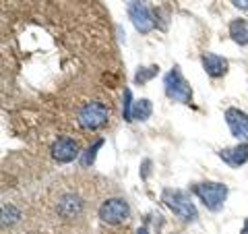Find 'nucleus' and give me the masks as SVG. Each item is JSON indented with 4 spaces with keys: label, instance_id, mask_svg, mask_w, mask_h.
Returning <instances> with one entry per match:
<instances>
[{
    "label": "nucleus",
    "instance_id": "f257e3e1",
    "mask_svg": "<svg viewBox=\"0 0 248 234\" xmlns=\"http://www.w3.org/2000/svg\"><path fill=\"white\" fill-rule=\"evenodd\" d=\"M161 199H164V203L172 209L180 220H184V222H195L197 220V207L192 205L190 197L184 191L166 189L164 193H161Z\"/></svg>",
    "mask_w": 248,
    "mask_h": 234
},
{
    "label": "nucleus",
    "instance_id": "f03ea898",
    "mask_svg": "<svg viewBox=\"0 0 248 234\" xmlns=\"http://www.w3.org/2000/svg\"><path fill=\"white\" fill-rule=\"evenodd\" d=\"M192 193L203 201V205L211 212H219L226 203L228 197V186L221 183H199L192 186Z\"/></svg>",
    "mask_w": 248,
    "mask_h": 234
},
{
    "label": "nucleus",
    "instance_id": "7ed1b4c3",
    "mask_svg": "<svg viewBox=\"0 0 248 234\" xmlns=\"http://www.w3.org/2000/svg\"><path fill=\"white\" fill-rule=\"evenodd\" d=\"M110 118V108L104 102H87L79 110V127L85 131H97Z\"/></svg>",
    "mask_w": 248,
    "mask_h": 234
},
{
    "label": "nucleus",
    "instance_id": "20e7f679",
    "mask_svg": "<svg viewBox=\"0 0 248 234\" xmlns=\"http://www.w3.org/2000/svg\"><path fill=\"white\" fill-rule=\"evenodd\" d=\"M164 87H166V96L170 100H174V102H180V104H190L192 89H190V85L186 83L182 73L178 71L176 67L164 77Z\"/></svg>",
    "mask_w": 248,
    "mask_h": 234
},
{
    "label": "nucleus",
    "instance_id": "39448f33",
    "mask_svg": "<svg viewBox=\"0 0 248 234\" xmlns=\"http://www.w3.org/2000/svg\"><path fill=\"white\" fill-rule=\"evenodd\" d=\"M128 216H130V207L124 199H108L99 207V217L106 224H114V226L122 224L128 220Z\"/></svg>",
    "mask_w": 248,
    "mask_h": 234
},
{
    "label": "nucleus",
    "instance_id": "423d86ee",
    "mask_svg": "<svg viewBox=\"0 0 248 234\" xmlns=\"http://www.w3.org/2000/svg\"><path fill=\"white\" fill-rule=\"evenodd\" d=\"M128 15H130V21H133V25L139 33H149V31L155 27V21H153L151 13L143 0H130Z\"/></svg>",
    "mask_w": 248,
    "mask_h": 234
},
{
    "label": "nucleus",
    "instance_id": "0eeeda50",
    "mask_svg": "<svg viewBox=\"0 0 248 234\" xmlns=\"http://www.w3.org/2000/svg\"><path fill=\"white\" fill-rule=\"evenodd\" d=\"M50 153L58 164H68L79 155V145H77V141L71 137H60L52 143Z\"/></svg>",
    "mask_w": 248,
    "mask_h": 234
},
{
    "label": "nucleus",
    "instance_id": "6e6552de",
    "mask_svg": "<svg viewBox=\"0 0 248 234\" xmlns=\"http://www.w3.org/2000/svg\"><path fill=\"white\" fill-rule=\"evenodd\" d=\"M226 122L232 131V135L240 141H248V114L238 110V108H228L226 110Z\"/></svg>",
    "mask_w": 248,
    "mask_h": 234
},
{
    "label": "nucleus",
    "instance_id": "1a4fd4ad",
    "mask_svg": "<svg viewBox=\"0 0 248 234\" xmlns=\"http://www.w3.org/2000/svg\"><path fill=\"white\" fill-rule=\"evenodd\" d=\"M219 158L232 168H240L248 162V143H240L236 147H230V150L219 151Z\"/></svg>",
    "mask_w": 248,
    "mask_h": 234
},
{
    "label": "nucleus",
    "instance_id": "9d476101",
    "mask_svg": "<svg viewBox=\"0 0 248 234\" xmlns=\"http://www.w3.org/2000/svg\"><path fill=\"white\" fill-rule=\"evenodd\" d=\"M203 68L209 77H223L228 73V60L217 56V54H205L203 56Z\"/></svg>",
    "mask_w": 248,
    "mask_h": 234
},
{
    "label": "nucleus",
    "instance_id": "9b49d317",
    "mask_svg": "<svg viewBox=\"0 0 248 234\" xmlns=\"http://www.w3.org/2000/svg\"><path fill=\"white\" fill-rule=\"evenodd\" d=\"M230 35H232V40H234L236 44L246 46L248 44V25H246V21H242V19L232 21L230 23Z\"/></svg>",
    "mask_w": 248,
    "mask_h": 234
},
{
    "label": "nucleus",
    "instance_id": "f8f14e48",
    "mask_svg": "<svg viewBox=\"0 0 248 234\" xmlns=\"http://www.w3.org/2000/svg\"><path fill=\"white\" fill-rule=\"evenodd\" d=\"M153 112V106L149 100H139L133 106V120H147Z\"/></svg>",
    "mask_w": 248,
    "mask_h": 234
},
{
    "label": "nucleus",
    "instance_id": "ddd939ff",
    "mask_svg": "<svg viewBox=\"0 0 248 234\" xmlns=\"http://www.w3.org/2000/svg\"><path fill=\"white\" fill-rule=\"evenodd\" d=\"M81 212V201L79 199H73V197H64L60 201V214L64 216L66 214V217H73V216H77Z\"/></svg>",
    "mask_w": 248,
    "mask_h": 234
},
{
    "label": "nucleus",
    "instance_id": "4468645a",
    "mask_svg": "<svg viewBox=\"0 0 248 234\" xmlns=\"http://www.w3.org/2000/svg\"><path fill=\"white\" fill-rule=\"evenodd\" d=\"M133 93H130V89H124V98H122V114H124V120H133Z\"/></svg>",
    "mask_w": 248,
    "mask_h": 234
},
{
    "label": "nucleus",
    "instance_id": "2eb2a0df",
    "mask_svg": "<svg viewBox=\"0 0 248 234\" xmlns=\"http://www.w3.org/2000/svg\"><path fill=\"white\" fill-rule=\"evenodd\" d=\"M102 145H104V139H97V141L93 143L91 147H87V151H85L83 158H81V164H83L85 168H87L89 164H93V160H95V155H97V150H99Z\"/></svg>",
    "mask_w": 248,
    "mask_h": 234
},
{
    "label": "nucleus",
    "instance_id": "dca6fc26",
    "mask_svg": "<svg viewBox=\"0 0 248 234\" xmlns=\"http://www.w3.org/2000/svg\"><path fill=\"white\" fill-rule=\"evenodd\" d=\"M159 73V68L157 67H147V68H141L137 75H135V83H139V85H143V83H147L149 79H153L155 75Z\"/></svg>",
    "mask_w": 248,
    "mask_h": 234
},
{
    "label": "nucleus",
    "instance_id": "f3484780",
    "mask_svg": "<svg viewBox=\"0 0 248 234\" xmlns=\"http://www.w3.org/2000/svg\"><path fill=\"white\" fill-rule=\"evenodd\" d=\"M232 2H234V6H238V9L248 11V0H232Z\"/></svg>",
    "mask_w": 248,
    "mask_h": 234
},
{
    "label": "nucleus",
    "instance_id": "a211bd4d",
    "mask_svg": "<svg viewBox=\"0 0 248 234\" xmlns=\"http://www.w3.org/2000/svg\"><path fill=\"white\" fill-rule=\"evenodd\" d=\"M242 234H248V217L244 220V228H242Z\"/></svg>",
    "mask_w": 248,
    "mask_h": 234
},
{
    "label": "nucleus",
    "instance_id": "6ab92c4d",
    "mask_svg": "<svg viewBox=\"0 0 248 234\" xmlns=\"http://www.w3.org/2000/svg\"><path fill=\"white\" fill-rule=\"evenodd\" d=\"M137 234H147V230H145V228H141V230H137Z\"/></svg>",
    "mask_w": 248,
    "mask_h": 234
}]
</instances>
